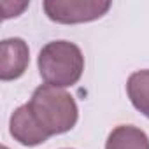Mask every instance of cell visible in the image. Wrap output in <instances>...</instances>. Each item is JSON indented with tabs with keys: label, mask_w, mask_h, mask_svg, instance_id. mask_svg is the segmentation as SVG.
Wrapping results in <instances>:
<instances>
[{
	"label": "cell",
	"mask_w": 149,
	"mask_h": 149,
	"mask_svg": "<svg viewBox=\"0 0 149 149\" xmlns=\"http://www.w3.org/2000/svg\"><path fill=\"white\" fill-rule=\"evenodd\" d=\"M28 107L39 126L49 137L70 132L79 119V109L74 97L68 91L49 84L35 88Z\"/></svg>",
	"instance_id": "cell-1"
},
{
	"label": "cell",
	"mask_w": 149,
	"mask_h": 149,
	"mask_svg": "<svg viewBox=\"0 0 149 149\" xmlns=\"http://www.w3.org/2000/svg\"><path fill=\"white\" fill-rule=\"evenodd\" d=\"M37 65L46 84L63 90L81 79L84 72V56L77 44L70 40H53L39 51Z\"/></svg>",
	"instance_id": "cell-2"
},
{
	"label": "cell",
	"mask_w": 149,
	"mask_h": 149,
	"mask_svg": "<svg viewBox=\"0 0 149 149\" xmlns=\"http://www.w3.org/2000/svg\"><path fill=\"white\" fill-rule=\"evenodd\" d=\"M109 0H44L46 16L61 25L88 23L102 18L111 9Z\"/></svg>",
	"instance_id": "cell-3"
},
{
	"label": "cell",
	"mask_w": 149,
	"mask_h": 149,
	"mask_svg": "<svg viewBox=\"0 0 149 149\" xmlns=\"http://www.w3.org/2000/svg\"><path fill=\"white\" fill-rule=\"evenodd\" d=\"M30 63L28 44L19 37L4 39L0 44V79L14 81L26 72Z\"/></svg>",
	"instance_id": "cell-4"
},
{
	"label": "cell",
	"mask_w": 149,
	"mask_h": 149,
	"mask_svg": "<svg viewBox=\"0 0 149 149\" xmlns=\"http://www.w3.org/2000/svg\"><path fill=\"white\" fill-rule=\"evenodd\" d=\"M9 132L14 137V140H18L21 146H26V147H35L39 144H44L49 139V135L35 121V118H33L28 104L18 107L11 114Z\"/></svg>",
	"instance_id": "cell-5"
},
{
	"label": "cell",
	"mask_w": 149,
	"mask_h": 149,
	"mask_svg": "<svg viewBox=\"0 0 149 149\" xmlns=\"http://www.w3.org/2000/svg\"><path fill=\"white\" fill-rule=\"evenodd\" d=\"M105 149H149V137L137 126H116L105 142Z\"/></svg>",
	"instance_id": "cell-6"
},
{
	"label": "cell",
	"mask_w": 149,
	"mask_h": 149,
	"mask_svg": "<svg viewBox=\"0 0 149 149\" xmlns=\"http://www.w3.org/2000/svg\"><path fill=\"white\" fill-rule=\"evenodd\" d=\"M126 93L132 105L149 118V68L130 74L126 81Z\"/></svg>",
	"instance_id": "cell-7"
},
{
	"label": "cell",
	"mask_w": 149,
	"mask_h": 149,
	"mask_svg": "<svg viewBox=\"0 0 149 149\" xmlns=\"http://www.w3.org/2000/svg\"><path fill=\"white\" fill-rule=\"evenodd\" d=\"M2 149H9V147H6V146H4V147H2Z\"/></svg>",
	"instance_id": "cell-8"
}]
</instances>
